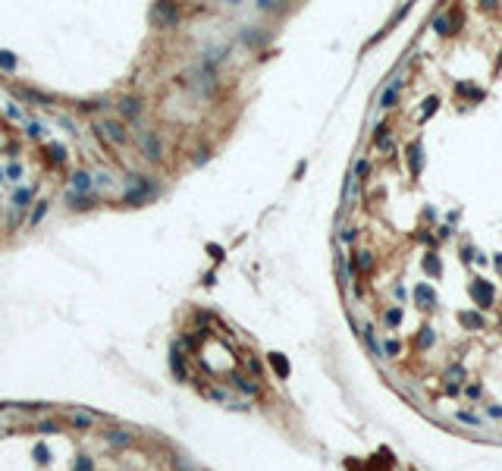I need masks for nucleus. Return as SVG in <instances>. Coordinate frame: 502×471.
<instances>
[{
	"instance_id": "nucleus-39",
	"label": "nucleus",
	"mask_w": 502,
	"mask_h": 471,
	"mask_svg": "<svg viewBox=\"0 0 502 471\" xmlns=\"http://www.w3.org/2000/svg\"><path fill=\"white\" fill-rule=\"evenodd\" d=\"M57 122H60V126H63L66 132H72V135H75V132H79V129H75V122H72L69 116H57Z\"/></svg>"
},
{
	"instance_id": "nucleus-41",
	"label": "nucleus",
	"mask_w": 502,
	"mask_h": 471,
	"mask_svg": "<svg viewBox=\"0 0 502 471\" xmlns=\"http://www.w3.org/2000/svg\"><path fill=\"white\" fill-rule=\"evenodd\" d=\"M449 377H452V380H462L465 371H462V367H449Z\"/></svg>"
},
{
	"instance_id": "nucleus-13",
	"label": "nucleus",
	"mask_w": 502,
	"mask_h": 471,
	"mask_svg": "<svg viewBox=\"0 0 502 471\" xmlns=\"http://www.w3.org/2000/svg\"><path fill=\"white\" fill-rule=\"evenodd\" d=\"M229 383H233L239 393H245V396H261V383H255L251 377H245L242 371H229Z\"/></svg>"
},
{
	"instance_id": "nucleus-7",
	"label": "nucleus",
	"mask_w": 502,
	"mask_h": 471,
	"mask_svg": "<svg viewBox=\"0 0 502 471\" xmlns=\"http://www.w3.org/2000/svg\"><path fill=\"white\" fill-rule=\"evenodd\" d=\"M104 443L113 446V449H129V446L135 443V431H129V427H107L104 431Z\"/></svg>"
},
{
	"instance_id": "nucleus-1",
	"label": "nucleus",
	"mask_w": 502,
	"mask_h": 471,
	"mask_svg": "<svg viewBox=\"0 0 502 471\" xmlns=\"http://www.w3.org/2000/svg\"><path fill=\"white\" fill-rule=\"evenodd\" d=\"M126 182L129 186H126V192L119 198V204H126V208H144L148 201H154L160 195V182L154 176H144V173H129Z\"/></svg>"
},
{
	"instance_id": "nucleus-49",
	"label": "nucleus",
	"mask_w": 502,
	"mask_h": 471,
	"mask_svg": "<svg viewBox=\"0 0 502 471\" xmlns=\"http://www.w3.org/2000/svg\"><path fill=\"white\" fill-rule=\"evenodd\" d=\"M499 330H502V320H499Z\"/></svg>"
},
{
	"instance_id": "nucleus-11",
	"label": "nucleus",
	"mask_w": 502,
	"mask_h": 471,
	"mask_svg": "<svg viewBox=\"0 0 502 471\" xmlns=\"http://www.w3.org/2000/svg\"><path fill=\"white\" fill-rule=\"evenodd\" d=\"M66 208L72 214H88L91 208H97V195H79V192H66Z\"/></svg>"
},
{
	"instance_id": "nucleus-45",
	"label": "nucleus",
	"mask_w": 502,
	"mask_h": 471,
	"mask_svg": "<svg viewBox=\"0 0 502 471\" xmlns=\"http://www.w3.org/2000/svg\"><path fill=\"white\" fill-rule=\"evenodd\" d=\"M465 393H468V396H471V399H477V396H480V386H477V383H474V386H468V390H465Z\"/></svg>"
},
{
	"instance_id": "nucleus-24",
	"label": "nucleus",
	"mask_w": 502,
	"mask_h": 471,
	"mask_svg": "<svg viewBox=\"0 0 502 471\" xmlns=\"http://www.w3.org/2000/svg\"><path fill=\"white\" fill-rule=\"evenodd\" d=\"M116 179H113V173H104V170H100V173H94V195L97 192H104V189H110Z\"/></svg>"
},
{
	"instance_id": "nucleus-26",
	"label": "nucleus",
	"mask_w": 502,
	"mask_h": 471,
	"mask_svg": "<svg viewBox=\"0 0 502 471\" xmlns=\"http://www.w3.org/2000/svg\"><path fill=\"white\" fill-rule=\"evenodd\" d=\"M399 88H402V79H395L386 91H383V101H380V107H392L395 104V97H399Z\"/></svg>"
},
{
	"instance_id": "nucleus-18",
	"label": "nucleus",
	"mask_w": 502,
	"mask_h": 471,
	"mask_svg": "<svg viewBox=\"0 0 502 471\" xmlns=\"http://www.w3.org/2000/svg\"><path fill=\"white\" fill-rule=\"evenodd\" d=\"M107 104H110L107 97H94V101H75L72 110H75V113H97V110H104Z\"/></svg>"
},
{
	"instance_id": "nucleus-36",
	"label": "nucleus",
	"mask_w": 502,
	"mask_h": 471,
	"mask_svg": "<svg viewBox=\"0 0 502 471\" xmlns=\"http://www.w3.org/2000/svg\"><path fill=\"white\" fill-rule=\"evenodd\" d=\"M402 324V308H389L386 311V327H399Z\"/></svg>"
},
{
	"instance_id": "nucleus-31",
	"label": "nucleus",
	"mask_w": 502,
	"mask_h": 471,
	"mask_svg": "<svg viewBox=\"0 0 502 471\" xmlns=\"http://www.w3.org/2000/svg\"><path fill=\"white\" fill-rule=\"evenodd\" d=\"M41 135H44V126H41L38 119H29V122H25V138H41Z\"/></svg>"
},
{
	"instance_id": "nucleus-6",
	"label": "nucleus",
	"mask_w": 502,
	"mask_h": 471,
	"mask_svg": "<svg viewBox=\"0 0 502 471\" xmlns=\"http://www.w3.org/2000/svg\"><path fill=\"white\" fill-rule=\"evenodd\" d=\"M154 16L160 26L173 29V26H179V19H182V7L179 4H170V0H163V4H154Z\"/></svg>"
},
{
	"instance_id": "nucleus-43",
	"label": "nucleus",
	"mask_w": 502,
	"mask_h": 471,
	"mask_svg": "<svg viewBox=\"0 0 502 471\" xmlns=\"http://www.w3.org/2000/svg\"><path fill=\"white\" fill-rule=\"evenodd\" d=\"M207 252H211V255H214V258H217V261H220V258H223V249H220V245H207Z\"/></svg>"
},
{
	"instance_id": "nucleus-17",
	"label": "nucleus",
	"mask_w": 502,
	"mask_h": 471,
	"mask_svg": "<svg viewBox=\"0 0 502 471\" xmlns=\"http://www.w3.org/2000/svg\"><path fill=\"white\" fill-rule=\"evenodd\" d=\"M267 361H270V367L276 371V377H280V380H286V377H289V371H292V367H289V358H286L283 352H270V355H267Z\"/></svg>"
},
{
	"instance_id": "nucleus-10",
	"label": "nucleus",
	"mask_w": 502,
	"mask_h": 471,
	"mask_svg": "<svg viewBox=\"0 0 502 471\" xmlns=\"http://www.w3.org/2000/svg\"><path fill=\"white\" fill-rule=\"evenodd\" d=\"M471 299L477 302V308H490L493 305V299H496V295H493V286L487 283V280H480V277H477L474 283H471Z\"/></svg>"
},
{
	"instance_id": "nucleus-48",
	"label": "nucleus",
	"mask_w": 502,
	"mask_h": 471,
	"mask_svg": "<svg viewBox=\"0 0 502 471\" xmlns=\"http://www.w3.org/2000/svg\"><path fill=\"white\" fill-rule=\"evenodd\" d=\"M0 424H4V415H0Z\"/></svg>"
},
{
	"instance_id": "nucleus-16",
	"label": "nucleus",
	"mask_w": 502,
	"mask_h": 471,
	"mask_svg": "<svg viewBox=\"0 0 502 471\" xmlns=\"http://www.w3.org/2000/svg\"><path fill=\"white\" fill-rule=\"evenodd\" d=\"M414 302H417L421 308H433V305H436V292L427 286V283H417V286H414Z\"/></svg>"
},
{
	"instance_id": "nucleus-8",
	"label": "nucleus",
	"mask_w": 502,
	"mask_h": 471,
	"mask_svg": "<svg viewBox=\"0 0 502 471\" xmlns=\"http://www.w3.org/2000/svg\"><path fill=\"white\" fill-rule=\"evenodd\" d=\"M170 371H173V377L179 380V383L189 380V361H185V355H182V349H179V342L170 345Z\"/></svg>"
},
{
	"instance_id": "nucleus-35",
	"label": "nucleus",
	"mask_w": 502,
	"mask_h": 471,
	"mask_svg": "<svg viewBox=\"0 0 502 471\" xmlns=\"http://www.w3.org/2000/svg\"><path fill=\"white\" fill-rule=\"evenodd\" d=\"M214 320V314L211 311H195V324L201 327V330H207V324Z\"/></svg>"
},
{
	"instance_id": "nucleus-34",
	"label": "nucleus",
	"mask_w": 502,
	"mask_h": 471,
	"mask_svg": "<svg viewBox=\"0 0 502 471\" xmlns=\"http://www.w3.org/2000/svg\"><path fill=\"white\" fill-rule=\"evenodd\" d=\"M211 154H214V151H211V148H198V151H195V157H192V163H195V167H201V163H207V160H211Z\"/></svg>"
},
{
	"instance_id": "nucleus-2",
	"label": "nucleus",
	"mask_w": 502,
	"mask_h": 471,
	"mask_svg": "<svg viewBox=\"0 0 502 471\" xmlns=\"http://www.w3.org/2000/svg\"><path fill=\"white\" fill-rule=\"evenodd\" d=\"M135 141H138V151H141L144 160H151V163H160L163 160L166 148H163V138L157 135V129H138Z\"/></svg>"
},
{
	"instance_id": "nucleus-44",
	"label": "nucleus",
	"mask_w": 502,
	"mask_h": 471,
	"mask_svg": "<svg viewBox=\"0 0 502 471\" xmlns=\"http://www.w3.org/2000/svg\"><path fill=\"white\" fill-rule=\"evenodd\" d=\"M7 116H10V119H19V116H22V113H19V107H16V104H13V107H7Z\"/></svg>"
},
{
	"instance_id": "nucleus-47",
	"label": "nucleus",
	"mask_w": 502,
	"mask_h": 471,
	"mask_svg": "<svg viewBox=\"0 0 502 471\" xmlns=\"http://www.w3.org/2000/svg\"><path fill=\"white\" fill-rule=\"evenodd\" d=\"M0 182H4V170H0Z\"/></svg>"
},
{
	"instance_id": "nucleus-23",
	"label": "nucleus",
	"mask_w": 502,
	"mask_h": 471,
	"mask_svg": "<svg viewBox=\"0 0 502 471\" xmlns=\"http://www.w3.org/2000/svg\"><path fill=\"white\" fill-rule=\"evenodd\" d=\"M72 471H97V462H94V456H88V453H79L72 459Z\"/></svg>"
},
{
	"instance_id": "nucleus-38",
	"label": "nucleus",
	"mask_w": 502,
	"mask_h": 471,
	"mask_svg": "<svg viewBox=\"0 0 502 471\" xmlns=\"http://www.w3.org/2000/svg\"><path fill=\"white\" fill-rule=\"evenodd\" d=\"M433 26H436V32L440 35H449L452 29H449V16H436V22H433Z\"/></svg>"
},
{
	"instance_id": "nucleus-42",
	"label": "nucleus",
	"mask_w": 502,
	"mask_h": 471,
	"mask_svg": "<svg viewBox=\"0 0 502 471\" xmlns=\"http://www.w3.org/2000/svg\"><path fill=\"white\" fill-rule=\"evenodd\" d=\"M4 151H10V157H16V154H19V141H10Z\"/></svg>"
},
{
	"instance_id": "nucleus-40",
	"label": "nucleus",
	"mask_w": 502,
	"mask_h": 471,
	"mask_svg": "<svg viewBox=\"0 0 502 471\" xmlns=\"http://www.w3.org/2000/svg\"><path fill=\"white\" fill-rule=\"evenodd\" d=\"M399 349H402V345H399L395 339H389V342L383 345V358H386V355H399Z\"/></svg>"
},
{
	"instance_id": "nucleus-14",
	"label": "nucleus",
	"mask_w": 502,
	"mask_h": 471,
	"mask_svg": "<svg viewBox=\"0 0 502 471\" xmlns=\"http://www.w3.org/2000/svg\"><path fill=\"white\" fill-rule=\"evenodd\" d=\"M66 421H69V427H72V431L88 434V431H94V421H97V418H91V415L82 408V412H69V418H66Z\"/></svg>"
},
{
	"instance_id": "nucleus-4",
	"label": "nucleus",
	"mask_w": 502,
	"mask_h": 471,
	"mask_svg": "<svg viewBox=\"0 0 502 471\" xmlns=\"http://www.w3.org/2000/svg\"><path fill=\"white\" fill-rule=\"evenodd\" d=\"M141 110H144V104H141L138 94H122L119 101H116V113H119L122 122H138Z\"/></svg>"
},
{
	"instance_id": "nucleus-32",
	"label": "nucleus",
	"mask_w": 502,
	"mask_h": 471,
	"mask_svg": "<svg viewBox=\"0 0 502 471\" xmlns=\"http://www.w3.org/2000/svg\"><path fill=\"white\" fill-rule=\"evenodd\" d=\"M4 176H7L10 182H16V179L22 176V163H16V160H13V163H7V170H4Z\"/></svg>"
},
{
	"instance_id": "nucleus-3",
	"label": "nucleus",
	"mask_w": 502,
	"mask_h": 471,
	"mask_svg": "<svg viewBox=\"0 0 502 471\" xmlns=\"http://www.w3.org/2000/svg\"><path fill=\"white\" fill-rule=\"evenodd\" d=\"M94 126H97L100 135H104L107 145H116V148H126V145H129V138H132V132L126 129L122 119H104V122H94Z\"/></svg>"
},
{
	"instance_id": "nucleus-27",
	"label": "nucleus",
	"mask_w": 502,
	"mask_h": 471,
	"mask_svg": "<svg viewBox=\"0 0 502 471\" xmlns=\"http://www.w3.org/2000/svg\"><path fill=\"white\" fill-rule=\"evenodd\" d=\"M458 320H462V324H465V327H474V330H484V317H480V314H474V311H462V317H458Z\"/></svg>"
},
{
	"instance_id": "nucleus-25",
	"label": "nucleus",
	"mask_w": 502,
	"mask_h": 471,
	"mask_svg": "<svg viewBox=\"0 0 502 471\" xmlns=\"http://www.w3.org/2000/svg\"><path fill=\"white\" fill-rule=\"evenodd\" d=\"M433 339H436V336H433V330H430V327H421V333L414 336V345H417V349H430V345H433Z\"/></svg>"
},
{
	"instance_id": "nucleus-5",
	"label": "nucleus",
	"mask_w": 502,
	"mask_h": 471,
	"mask_svg": "<svg viewBox=\"0 0 502 471\" xmlns=\"http://www.w3.org/2000/svg\"><path fill=\"white\" fill-rule=\"evenodd\" d=\"M19 101H25V104H38V107H50V104H57L54 101V94H47V91H38V88H25V85H13L10 88Z\"/></svg>"
},
{
	"instance_id": "nucleus-19",
	"label": "nucleus",
	"mask_w": 502,
	"mask_h": 471,
	"mask_svg": "<svg viewBox=\"0 0 502 471\" xmlns=\"http://www.w3.org/2000/svg\"><path fill=\"white\" fill-rule=\"evenodd\" d=\"M32 456H35V465H38V468H47L50 462H54V453H50L47 443H35V446H32Z\"/></svg>"
},
{
	"instance_id": "nucleus-46",
	"label": "nucleus",
	"mask_w": 502,
	"mask_h": 471,
	"mask_svg": "<svg viewBox=\"0 0 502 471\" xmlns=\"http://www.w3.org/2000/svg\"><path fill=\"white\" fill-rule=\"evenodd\" d=\"M458 418H462V421H468V424H477V418H474V415H468V412H458Z\"/></svg>"
},
{
	"instance_id": "nucleus-29",
	"label": "nucleus",
	"mask_w": 502,
	"mask_h": 471,
	"mask_svg": "<svg viewBox=\"0 0 502 471\" xmlns=\"http://www.w3.org/2000/svg\"><path fill=\"white\" fill-rule=\"evenodd\" d=\"M424 270H427L430 277H440V274H443V264H440V258H436V255H424Z\"/></svg>"
},
{
	"instance_id": "nucleus-9",
	"label": "nucleus",
	"mask_w": 502,
	"mask_h": 471,
	"mask_svg": "<svg viewBox=\"0 0 502 471\" xmlns=\"http://www.w3.org/2000/svg\"><path fill=\"white\" fill-rule=\"evenodd\" d=\"M69 192L94 195V173H91V170H72V176H69Z\"/></svg>"
},
{
	"instance_id": "nucleus-22",
	"label": "nucleus",
	"mask_w": 502,
	"mask_h": 471,
	"mask_svg": "<svg viewBox=\"0 0 502 471\" xmlns=\"http://www.w3.org/2000/svg\"><path fill=\"white\" fill-rule=\"evenodd\" d=\"M408 167H411V173H414V176H417V173H421V167H424V151H421V145H417V141L408 148Z\"/></svg>"
},
{
	"instance_id": "nucleus-12",
	"label": "nucleus",
	"mask_w": 502,
	"mask_h": 471,
	"mask_svg": "<svg viewBox=\"0 0 502 471\" xmlns=\"http://www.w3.org/2000/svg\"><path fill=\"white\" fill-rule=\"evenodd\" d=\"M41 154H44V160H47L50 167H63V163L69 160V151H66L63 141H47V145L41 148Z\"/></svg>"
},
{
	"instance_id": "nucleus-37",
	"label": "nucleus",
	"mask_w": 502,
	"mask_h": 471,
	"mask_svg": "<svg viewBox=\"0 0 502 471\" xmlns=\"http://www.w3.org/2000/svg\"><path fill=\"white\" fill-rule=\"evenodd\" d=\"M436 107H440V97H427V101H424V119L430 113H436Z\"/></svg>"
},
{
	"instance_id": "nucleus-28",
	"label": "nucleus",
	"mask_w": 502,
	"mask_h": 471,
	"mask_svg": "<svg viewBox=\"0 0 502 471\" xmlns=\"http://www.w3.org/2000/svg\"><path fill=\"white\" fill-rule=\"evenodd\" d=\"M245 367H248V374L255 377V380H261V374H264V367H261V361L251 355V352H245Z\"/></svg>"
},
{
	"instance_id": "nucleus-30",
	"label": "nucleus",
	"mask_w": 502,
	"mask_h": 471,
	"mask_svg": "<svg viewBox=\"0 0 502 471\" xmlns=\"http://www.w3.org/2000/svg\"><path fill=\"white\" fill-rule=\"evenodd\" d=\"M16 66H19V60H16L13 51H0V69H4V72H13Z\"/></svg>"
},
{
	"instance_id": "nucleus-15",
	"label": "nucleus",
	"mask_w": 502,
	"mask_h": 471,
	"mask_svg": "<svg viewBox=\"0 0 502 471\" xmlns=\"http://www.w3.org/2000/svg\"><path fill=\"white\" fill-rule=\"evenodd\" d=\"M32 201H35V186H32V189H16V192H13V198H10L13 211H25Z\"/></svg>"
},
{
	"instance_id": "nucleus-21",
	"label": "nucleus",
	"mask_w": 502,
	"mask_h": 471,
	"mask_svg": "<svg viewBox=\"0 0 502 471\" xmlns=\"http://www.w3.org/2000/svg\"><path fill=\"white\" fill-rule=\"evenodd\" d=\"M47 211H50V201H35V211L29 214V230H35V227H41V220L47 217Z\"/></svg>"
},
{
	"instance_id": "nucleus-33",
	"label": "nucleus",
	"mask_w": 502,
	"mask_h": 471,
	"mask_svg": "<svg viewBox=\"0 0 502 471\" xmlns=\"http://www.w3.org/2000/svg\"><path fill=\"white\" fill-rule=\"evenodd\" d=\"M370 264H373L370 252H355V267H358V270H367Z\"/></svg>"
},
{
	"instance_id": "nucleus-20",
	"label": "nucleus",
	"mask_w": 502,
	"mask_h": 471,
	"mask_svg": "<svg viewBox=\"0 0 502 471\" xmlns=\"http://www.w3.org/2000/svg\"><path fill=\"white\" fill-rule=\"evenodd\" d=\"M35 431L44 434V437H54V434H63V424H60L57 418H41L38 424H35Z\"/></svg>"
}]
</instances>
